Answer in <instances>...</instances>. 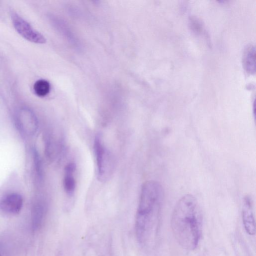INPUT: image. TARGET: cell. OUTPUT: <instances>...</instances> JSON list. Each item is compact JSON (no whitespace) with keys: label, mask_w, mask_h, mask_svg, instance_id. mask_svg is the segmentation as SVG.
<instances>
[{"label":"cell","mask_w":256,"mask_h":256,"mask_svg":"<svg viewBox=\"0 0 256 256\" xmlns=\"http://www.w3.org/2000/svg\"><path fill=\"white\" fill-rule=\"evenodd\" d=\"M163 199V188L158 182L148 180L144 184L136 220V232L140 243L145 244L156 236Z\"/></svg>","instance_id":"cell-2"},{"label":"cell","mask_w":256,"mask_h":256,"mask_svg":"<svg viewBox=\"0 0 256 256\" xmlns=\"http://www.w3.org/2000/svg\"><path fill=\"white\" fill-rule=\"evenodd\" d=\"M76 166L73 162L67 164L64 170V188L66 194L68 196L74 194L76 188V180L74 174Z\"/></svg>","instance_id":"cell-8"},{"label":"cell","mask_w":256,"mask_h":256,"mask_svg":"<svg viewBox=\"0 0 256 256\" xmlns=\"http://www.w3.org/2000/svg\"><path fill=\"white\" fill-rule=\"evenodd\" d=\"M22 204L23 199L20 194L9 193L0 200V210L6 214L16 215L20 212Z\"/></svg>","instance_id":"cell-5"},{"label":"cell","mask_w":256,"mask_h":256,"mask_svg":"<svg viewBox=\"0 0 256 256\" xmlns=\"http://www.w3.org/2000/svg\"><path fill=\"white\" fill-rule=\"evenodd\" d=\"M0 256H1V255L0 254Z\"/></svg>","instance_id":"cell-11"},{"label":"cell","mask_w":256,"mask_h":256,"mask_svg":"<svg viewBox=\"0 0 256 256\" xmlns=\"http://www.w3.org/2000/svg\"><path fill=\"white\" fill-rule=\"evenodd\" d=\"M171 228L179 244L187 250L198 246L203 228V216L200 204L192 194L183 196L172 212Z\"/></svg>","instance_id":"cell-1"},{"label":"cell","mask_w":256,"mask_h":256,"mask_svg":"<svg viewBox=\"0 0 256 256\" xmlns=\"http://www.w3.org/2000/svg\"><path fill=\"white\" fill-rule=\"evenodd\" d=\"M13 26L16 32L26 40L37 44H44L46 39L42 34L36 30L25 20L15 12H11Z\"/></svg>","instance_id":"cell-4"},{"label":"cell","mask_w":256,"mask_h":256,"mask_svg":"<svg viewBox=\"0 0 256 256\" xmlns=\"http://www.w3.org/2000/svg\"><path fill=\"white\" fill-rule=\"evenodd\" d=\"M94 150L97 166L98 178L100 181L110 178L113 168L112 156L103 142L100 134H97L94 140Z\"/></svg>","instance_id":"cell-3"},{"label":"cell","mask_w":256,"mask_h":256,"mask_svg":"<svg viewBox=\"0 0 256 256\" xmlns=\"http://www.w3.org/2000/svg\"><path fill=\"white\" fill-rule=\"evenodd\" d=\"M255 48L252 46H250L244 52L243 60L244 68L248 72H255Z\"/></svg>","instance_id":"cell-9"},{"label":"cell","mask_w":256,"mask_h":256,"mask_svg":"<svg viewBox=\"0 0 256 256\" xmlns=\"http://www.w3.org/2000/svg\"><path fill=\"white\" fill-rule=\"evenodd\" d=\"M50 84L48 82L43 79L38 80L34 84V92L40 97L46 96L50 92Z\"/></svg>","instance_id":"cell-10"},{"label":"cell","mask_w":256,"mask_h":256,"mask_svg":"<svg viewBox=\"0 0 256 256\" xmlns=\"http://www.w3.org/2000/svg\"><path fill=\"white\" fill-rule=\"evenodd\" d=\"M242 220L246 232L250 236L256 234V222L254 214L252 202L248 196H246L243 200L242 208Z\"/></svg>","instance_id":"cell-6"},{"label":"cell","mask_w":256,"mask_h":256,"mask_svg":"<svg viewBox=\"0 0 256 256\" xmlns=\"http://www.w3.org/2000/svg\"><path fill=\"white\" fill-rule=\"evenodd\" d=\"M17 118L20 128L26 134H32L36 130V118L30 110L21 108L18 112Z\"/></svg>","instance_id":"cell-7"}]
</instances>
